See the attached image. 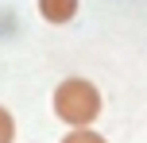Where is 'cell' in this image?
<instances>
[{"mask_svg": "<svg viewBox=\"0 0 147 143\" xmlns=\"http://www.w3.org/2000/svg\"><path fill=\"white\" fill-rule=\"evenodd\" d=\"M62 143H109L101 136V132H93V128H70L66 136H62Z\"/></svg>", "mask_w": 147, "mask_h": 143, "instance_id": "3", "label": "cell"}, {"mask_svg": "<svg viewBox=\"0 0 147 143\" xmlns=\"http://www.w3.org/2000/svg\"><path fill=\"white\" fill-rule=\"evenodd\" d=\"M0 143H16V120L4 105H0Z\"/></svg>", "mask_w": 147, "mask_h": 143, "instance_id": "4", "label": "cell"}, {"mask_svg": "<svg viewBox=\"0 0 147 143\" xmlns=\"http://www.w3.org/2000/svg\"><path fill=\"white\" fill-rule=\"evenodd\" d=\"M51 108L70 128H89V124L101 116V89H97L89 77H62V81L54 85Z\"/></svg>", "mask_w": 147, "mask_h": 143, "instance_id": "1", "label": "cell"}, {"mask_svg": "<svg viewBox=\"0 0 147 143\" xmlns=\"http://www.w3.org/2000/svg\"><path fill=\"white\" fill-rule=\"evenodd\" d=\"M35 4H39V15L47 23H70L78 15L81 0H35Z\"/></svg>", "mask_w": 147, "mask_h": 143, "instance_id": "2", "label": "cell"}]
</instances>
